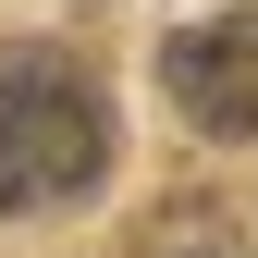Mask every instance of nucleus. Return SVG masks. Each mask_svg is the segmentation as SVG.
<instances>
[{"label": "nucleus", "instance_id": "nucleus-1", "mask_svg": "<svg viewBox=\"0 0 258 258\" xmlns=\"http://www.w3.org/2000/svg\"><path fill=\"white\" fill-rule=\"evenodd\" d=\"M99 172H111V99H99V74L61 61V49H13L0 61V221L74 209Z\"/></svg>", "mask_w": 258, "mask_h": 258}, {"label": "nucleus", "instance_id": "nucleus-2", "mask_svg": "<svg viewBox=\"0 0 258 258\" xmlns=\"http://www.w3.org/2000/svg\"><path fill=\"white\" fill-rule=\"evenodd\" d=\"M160 86L172 111L221 148H258V13H209V25H172L160 37Z\"/></svg>", "mask_w": 258, "mask_h": 258}, {"label": "nucleus", "instance_id": "nucleus-3", "mask_svg": "<svg viewBox=\"0 0 258 258\" xmlns=\"http://www.w3.org/2000/svg\"><path fill=\"white\" fill-rule=\"evenodd\" d=\"M123 258H234V221H221L209 197H197V209H160L148 234L123 246Z\"/></svg>", "mask_w": 258, "mask_h": 258}]
</instances>
